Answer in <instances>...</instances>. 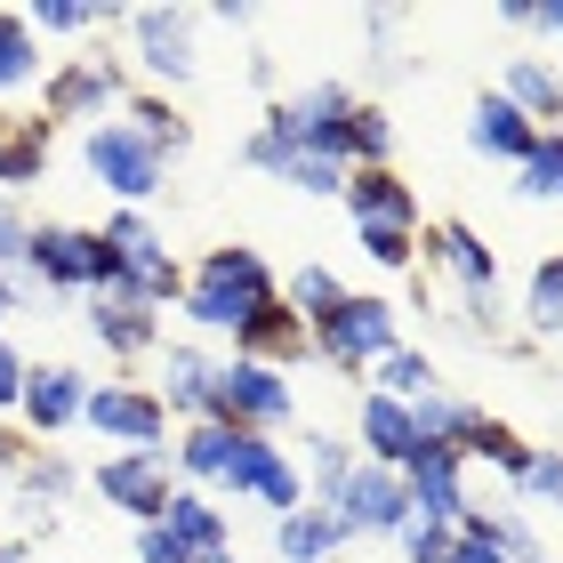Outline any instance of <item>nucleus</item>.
<instances>
[{
	"instance_id": "f257e3e1",
	"label": "nucleus",
	"mask_w": 563,
	"mask_h": 563,
	"mask_svg": "<svg viewBox=\"0 0 563 563\" xmlns=\"http://www.w3.org/2000/svg\"><path fill=\"white\" fill-rule=\"evenodd\" d=\"M177 314L194 322V339H234V354L258 339V330L282 314V274L266 266V250L250 242H218L186 266V298Z\"/></svg>"
},
{
	"instance_id": "f03ea898",
	"label": "nucleus",
	"mask_w": 563,
	"mask_h": 563,
	"mask_svg": "<svg viewBox=\"0 0 563 563\" xmlns=\"http://www.w3.org/2000/svg\"><path fill=\"white\" fill-rule=\"evenodd\" d=\"M266 113L290 130V145L322 153L339 169H395V113L354 81H306L298 97H282Z\"/></svg>"
},
{
	"instance_id": "7ed1b4c3",
	"label": "nucleus",
	"mask_w": 563,
	"mask_h": 563,
	"mask_svg": "<svg viewBox=\"0 0 563 563\" xmlns=\"http://www.w3.org/2000/svg\"><path fill=\"white\" fill-rule=\"evenodd\" d=\"M306 346H314V363H330L339 378L363 387V378L402 346V306L378 298V290H346L322 322H306Z\"/></svg>"
},
{
	"instance_id": "20e7f679",
	"label": "nucleus",
	"mask_w": 563,
	"mask_h": 563,
	"mask_svg": "<svg viewBox=\"0 0 563 563\" xmlns=\"http://www.w3.org/2000/svg\"><path fill=\"white\" fill-rule=\"evenodd\" d=\"M210 419L242 427V434H274V443H282V434L298 427V378L274 371V363H250V354H218Z\"/></svg>"
},
{
	"instance_id": "39448f33",
	"label": "nucleus",
	"mask_w": 563,
	"mask_h": 563,
	"mask_svg": "<svg viewBox=\"0 0 563 563\" xmlns=\"http://www.w3.org/2000/svg\"><path fill=\"white\" fill-rule=\"evenodd\" d=\"M81 169H89V186L113 201V210H145V201H162L169 194V162L153 153L130 121H97V130H81Z\"/></svg>"
},
{
	"instance_id": "423d86ee",
	"label": "nucleus",
	"mask_w": 563,
	"mask_h": 563,
	"mask_svg": "<svg viewBox=\"0 0 563 563\" xmlns=\"http://www.w3.org/2000/svg\"><path fill=\"white\" fill-rule=\"evenodd\" d=\"M97 234L121 250V298L153 306V314H169V306L186 298V258L169 250V234L153 225V210H106Z\"/></svg>"
},
{
	"instance_id": "0eeeda50",
	"label": "nucleus",
	"mask_w": 563,
	"mask_h": 563,
	"mask_svg": "<svg viewBox=\"0 0 563 563\" xmlns=\"http://www.w3.org/2000/svg\"><path fill=\"white\" fill-rule=\"evenodd\" d=\"M130 106V65L106 57V48H81V57H65L57 73H41V121L48 130H97V121H113Z\"/></svg>"
},
{
	"instance_id": "6e6552de",
	"label": "nucleus",
	"mask_w": 563,
	"mask_h": 563,
	"mask_svg": "<svg viewBox=\"0 0 563 563\" xmlns=\"http://www.w3.org/2000/svg\"><path fill=\"white\" fill-rule=\"evenodd\" d=\"M121 33H130V65L162 97L186 89L201 73V16L177 9V0H145V9H130V16H121Z\"/></svg>"
},
{
	"instance_id": "1a4fd4ad",
	"label": "nucleus",
	"mask_w": 563,
	"mask_h": 563,
	"mask_svg": "<svg viewBox=\"0 0 563 563\" xmlns=\"http://www.w3.org/2000/svg\"><path fill=\"white\" fill-rule=\"evenodd\" d=\"M218 492H225V499L266 507V516H290V507H306V475H298L290 443H274V434H234Z\"/></svg>"
},
{
	"instance_id": "9d476101",
	"label": "nucleus",
	"mask_w": 563,
	"mask_h": 563,
	"mask_svg": "<svg viewBox=\"0 0 563 563\" xmlns=\"http://www.w3.org/2000/svg\"><path fill=\"white\" fill-rule=\"evenodd\" d=\"M81 483L113 507V516L162 523V507H169V492H177V467H169V451H106Z\"/></svg>"
},
{
	"instance_id": "9b49d317",
	"label": "nucleus",
	"mask_w": 563,
	"mask_h": 563,
	"mask_svg": "<svg viewBox=\"0 0 563 563\" xmlns=\"http://www.w3.org/2000/svg\"><path fill=\"white\" fill-rule=\"evenodd\" d=\"M81 427L97 434V443H113V451H169V411H162V395H153V387H137V378H106V387H89Z\"/></svg>"
},
{
	"instance_id": "f8f14e48",
	"label": "nucleus",
	"mask_w": 563,
	"mask_h": 563,
	"mask_svg": "<svg viewBox=\"0 0 563 563\" xmlns=\"http://www.w3.org/2000/svg\"><path fill=\"white\" fill-rule=\"evenodd\" d=\"M330 516H339L346 548L354 540H395L402 523H411V492H402L395 467H371V459H354V475L339 483V499H322Z\"/></svg>"
},
{
	"instance_id": "ddd939ff",
	"label": "nucleus",
	"mask_w": 563,
	"mask_h": 563,
	"mask_svg": "<svg viewBox=\"0 0 563 563\" xmlns=\"http://www.w3.org/2000/svg\"><path fill=\"white\" fill-rule=\"evenodd\" d=\"M242 169H258V177H274V186H290L306 201H339L346 194V169L322 162V153H306V145H290V130H282L274 113L242 137Z\"/></svg>"
},
{
	"instance_id": "4468645a",
	"label": "nucleus",
	"mask_w": 563,
	"mask_h": 563,
	"mask_svg": "<svg viewBox=\"0 0 563 563\" xmlns=\"http://www.w3.org/2000/svg\"><path fill=\"white\" fill-rule=\"evenodd\" d=\"M419 250H427V266L451 282V298H507L499 290V250L483 242L467 218H434L419 234Z\"/></svg>"
},
{
	"instance_id": "2eb2a0df",
	"label": "nucleus",
	"mask_w": 563,
	"mask_h": 563,
	"mask_svg": "<svg viewBox=\"0 0 563 563\" xmlns=\"http://www.w3.org/2000/svg\"><path fill=\"white\" fill-rule=\"evenodd\" d=\"M467 451H451V443H419L411 451V467H402V492H411V516L427 523H467L475 516V492H467Z\"/></svg>"
},
{
	"instance_id": "dca6fc26",
	"label": "nucleus",
	"mask_w": 563,
	"mask_h": 563,
	"mask_svg": "<svg viewBox=\"0 0 563 563\" xmlns=\"http://www.w3.org/2000/svg\"><path fill=\"white\" fill-rule=\"evenodd\" d=\"M89 387H97V378L73 371V363H33V371H24V402H16L24 443H57V434H73L81 411H89Z\"/></svg>"
},
{
	"instance_id": "f3484780",
	"label": "nucleus",
	"mask_w": 563,
	"mask_h": 563,
	"mask_svg": "<svg viewBox=\"0 0 563 563\" xmlns=\"http://www.w3.org/2000/svg\"><path fill=\"white\" fill-rule=\"evenodd\" d=\"M24 274H33V290H41V298H89V225L33 218V242H24Z\"/></svg>"
},
{
	"instance_id": "a211bd4d",
	"label": "nucleus",
	"mask_w": 563,
	"mask_h": 563,
	"mask_svg": "<svg viewBox=\"0 0 563 563\" xmlns=\"http://www.w3.org/2000/svg\"><path fill=\"white\" fill-rule=\"evenodd\" d=\"M354 459H371V467H411V451H419V419H411V402H395V395H378V387H354Z\"/></svg>"
},
{
	"instance_id": "6ab92c4d",
	"label": "nucleus",
	"mask_w": 563,
	"mask_h": 563,
	"mask_svg": "<svg viewBox=\"0 0 563 563\" xmlns=\"http://www.w3.org/2000/svg\"><path fill=\"white\" fill-rule=\"evenodd\" d=\"M210 378H218V354L201 339H162V354H153V395H162V411L177 427L210 419Z\"/></svg>"
},
{
	"instance_id": "aec40b11",
	"label": "nucleus",
	"mask_w": 563,
	"mask_h": 563,
	"mask_svg": "<svg viewBox=\"0 0 563 563\" xmlns=\"http://www.w3.org/2000/svg\"><path fill=\"white\" fill-rule=\"evenodd\" d=\"M81 322H89V339L113 354V363H145V354H162V314L137 298H81Z\"/></svg>"
},
{
	"instance_id": "412c9836",
	"label": "nucleus",
	"mask_w": 563,
	"mask_h": 563,
	"mask_svg": "<svg viewBox=\"0 0 563 563\" xmlns=\"http://www.w3.org/2000/svg\"><path fill=\"white\" fill-rule=\"evenodd\" d=\"M531 145H540V130L507 106L499 89H483L475 106H467V153L475 162H499V169H523L531 162Z\"/></svg>"
},
{
	"instance_id": "4be33fe9",
	"label": "nucleus",
	"mask_w": 563,
	"mask_h": 563,
	"mask_svg": "<svg viewBox=\"0 0 563 563\" xmlns=\"http://www.w3.org/2000/svg\"><path fill=\"white\" fill-rule=\"evenodd\" d=\"M162 531H169V540L186 548L194 563H201V555H225V548H234V507H218V492L177 483L169 507H162Z\"/></svg>"
},
{
	"instance_id": "5701e85b",
	"label": "nucleus",
	"mask_w": 563,
	"mask_h": 563,
	"mask_svg": "<svg viewBox=\"0 0 563 563\" xmlns=\"http://www.w3.org/2000/svg\"><path fill=\"white\" fill-rule=\"evenodd\" d=\"M48 153H57V130L41 113H0V194L24 201V186L48 177Z\"/></svg>"
},
{
	"instance_id": "b1692460",
	"label": "nucleus",
	"mask_w": 563,
	"mask_h": 563,
	"mask_svg": "<svg viewBox=\"0 0 563 563\" xmlns=\"http://www.w3.org/2000/svg\"><path fill=\"white\" fill-rule=\"evenodd\" d=\"M346 218L354 225H419V194L402 169H346Z\"/></svg>"
},
{
	"instance_id": "393cba45",
	"label": "nucleus",
	"mask_w": 563,
	"mask_h": 563,
	"mask_svg": "<svg viewBox=\"0 0 563 563\" xmlns=\"http://www.w3.org/2000/svg\"><path fill=\"white\" fill-rule=\"evenodd\" d=\"M499 97L531 121V130H563V65H548V57H507Z\"/></svg>"
},
{
	"instance_id": "a878e982",
	"label": "nucleus",
	"mask_w": 563,
	"mask_h": 563,
	"mask_svg": "<svg viewBox=\"0 0 563 563\" xmlns=\"http://www.w3.org/2000/svg\"><path fill=\"white\" fill-rule=\"evenodd\" d=\"M339 555H346V531H339V516H330L322 499L274 516V563H339Z\"/></svg>"
},
{
	"instance_id": "bb28decb",
	"label": "nucleus",
	"mask_w": 563,
	"mask_h": 563,
	"mask_svg": "<svg viewBox=\"0 0 563 563\" xmlns=\"http://www.w3.org/2000/svg\"><path fill=\"white\" fill-rule=\"evenodd\" d=\"M234 434H242V427H218V419L177 427V434H169V467H177V483H194V492H218V475H225V451H234Z\"/></svg>"
},
{
	"instance_id": "cd10ccee",
	"label": "nucleus",
	"mask_w": 563,
	"mask_h": 563,
	"mask_svg": "<svg viewBox=\"0 0 563 563\" xmlns=\"http://www.w3.org/2000/svg\"><path fill=\"white\" fill-rule=\"evenodd\" d=\"M24 507H41V516H57V507H73V492H81V467L57 451V443H33L24 451V467L9 475Z\"/></svg>"
},
{
	"instance_id": "c85d7f7f",
	"label": "nucleus",
	"mask_w": 563,
	"mask_h": 563,
	"mask_svg": "<svg viewBox=\"0 0 563 563\" xmlns=\"http://www.w3.org/2000/svg\"><path fill=\"white\" fill-rule=\"evenodd\" d=\"M121 121H130V130H137V137H145L153 153H162L169 169H177V162H186V153H194V121L177 113V106H169L162 89H130V106H121Z\"/></svg>"
},
{
	"instance_id": "c756f323",
	"label": "nucleus",
	"mask_w": 563,
	"mask_h": 563,
	"mask_svg": "<svg viewBox=\"0 0 563 563\" xmlns=\"http://www.w3.org/2000/svg\"><path fill=\"white\" fill-rule=\"evenodd\" d=\"M411 419H419V443H451V451H467V434L492 419V411H483L467 387H451V378H443L434 395H419V402H411Z\"/></svg>"
},
{
	"instance_id": "7c9ffc66",
	"label": "nucleus",
	"mask_w": 563,
	"mask_h": 563,
	"mask_svg": "<svg viewBox=\"0 0 563 563\" xmlns=\"http://www.w3.org/2000/svg\"><path fill=\"white\" fill-rule=\"evenodd\" d=\"M298 475H306V499H339V483L354 475V443L339 427H298Z\"/></svg>"
},
{
	"instance_id": "2f4dec72",
	"label": "nucleus",
	"mask_w": 563,
	"mask_h": 563,
	"mask_svg": "<svg viewBox=\"0 0 563 563\" xmlns=\"http://www.w3.org/2000/svg\"><path fill=\"white\" fill-rule=\"evenodd\" d=\"M516 322H523V346L563 339V250H548V258L523 274V306H516Z\"/></svg>"
},
{
	"instance_id": "473e14b6",
	"label": "nucleus",
	"mask_w": 563,
	"mask_h": 563,
	"mask_svg": "<svg viewBox=\"0 0 563 563\" xmlns=\"http://www.w3.org/2000/svg\"><path fill=\"white\" fill-rule=\"evenodd\" d=\"M41 89V33L24 24V9H0V97Z\"/></svg>"
},
{
	"instance_id": "72a5a7b5",
	"label": "nucleus",
	"mask_w": 563,
	"mask_h": 563,
	"mask_svg": "<svg viewBox=\"0 0 563 563\" xmlns=\"http://www.w3.org/2000/svg\"><path fill=\"white\" fill-rule=\"evenodd\" d=\"M121 16L130 9H106V0H33V9H24L33 33H57V41H89V33H106Z\"/></svg>"
},
{
	"instance_id": "f704fd0d",
	"label": "nucleus",
	"mask_w": 563,
	"mask_h": 563,
	"mask_svg": "<svg viewBox=\"0 0 563 563\" xmlns=\"http://www.w3.org/2000/svg\"><path fill=\"white\" fill-rule=\"evenodd\" d=\"M363 387L395 395V402H419V395H434V387H443V371H434V354H427V346H411V339H402V346L387 354V363H378V371L363 378Z\"/></svg>"
},
{
	"instance_id": "c9c22d12",
	"label": "nucleus",
	"mask_w": 563,
	"mask_h": 563,
	"mask_svg": "<svg viewBox=\"0 0 563 563\" xmlns=\"http://www.w3.org/2000/svg\"><path fill=\"white\" fill-rule=\"evenodd\" d=\"M339 298H346V282L330 274L322 258H298L290 274H282V306H290L298 322H322V314H330V306H339Z\"/></svg>"
},
{
	"instance_id": "e433bc0d",
	"label": "nucleus",
	"mask_w": 563,
	"mask_h": 563,
	"mask_svg": "<svg viewBox=\"0 0 563 563\" xmlns=\"http://www.w3.org/2000/svg\"><path fill=\"white\" fill-rule=\"evenodd\" d=\"M523 507H563V443H531L523 451V475L507 483Z\"/></svg>"
},
{
	"instance_id": "4c0bfd02",
	"label": "nucleus",
	"mask_w": 563,
	"mask_h": 563,
	"mask_svg": "<svg viewBox=\"0 0 563 563\" xmlns=\"http://www.w3.org/2000/svg\"><path fill=\"white\" fill-rule=\"evenodd\" d=\"M354 242L378 274H419V225H354Z\"/></svg>"
},
{
	"instance_id": "58836bf2",
	"label": "nucleus",
	"mask_w": 563,
	"mask_h": 563,
	"mask_svg": "<svg viewBox=\"0 0 563 563\" xmlns=\"http://www.w3.org/2000/svg\"><path fill=\"white\" fill-rule=\"evenodd\" d=\"M523 451H531V443H523V434L507 427V419H483V427L467 434V467H499L507 483L523 475Z\"/></svg>"
},
{
	"instance_id": "ea45409f",
	"label": "nucleus",
	"mask_w": 563,
	"mask_h": 563,
	"mask_svg": "<svg viewBox=\"0 0 563 563\" xmlns=\"http://www.w3.org/2000/svg\"><path fill=\"white\" fill-rule=\"evenodd\" d=\"M516 194L523 201H563V130H540L531 162L516 169Z\"/></svg>"
},
{
	"instance_id": "a19ab883",
	"label": "nucleus",
	"mask_w": 563,
	"mask_h": 563,
	"mask_svg": "<svg viewBox=\"0 0 563 563\" xmlns=\"http://www.w3.org/2000/svg\"><path fill=\"white\" fill-rule=\"evenodd\" d=\"M507 33H540V41H563V0H499L492 9Z\"/></svg>"
},
{
	"instance_id": "79ce46f5",
	"label": "nucleus",
	"mask_w": 563,
	"mask_h": 563,
	"mask_svg": "<svg viewBox=\"0 0 563 563\" xmlns=\"http://www.w3.org/2000/svg\"><path fill=\"white\" fill-rule=\"evenodd\" d=\"M451 540H459V531H451V523H427V516H411V523L395 531L402 563H451Z\"/></svg>"
},
{
	"instance_id": "37998d69",
	"label": "nucleus",
	"mask_w": 563,
	"mask_h": 563,
	"mask_svg": "<svg viewBox=\"0 0 563 563\" xmlns=\"http://www.w3.org/2000/svg\"><path fill=\"white\" fill-rule=\"evenodd\" d=\"M24 242H33V210H24L16 194H0V274L24 266Z\"/></svg>"
},
{
	"instance_id": "c03bdc74",
	"label": "nucleus",
	"mask_w": 563,
	"mask_h": 563,
	"mask_svg": "<svg viewBox=\"0 0 563 563\" xmlns=\"http://www.w3.org/2000/svg\"><path fill=\"white\" fill-rule=\"evenodd\" d=\"M363 41H371V65L378 73H402V16L395 9H371L363 16Z\"/></svg>"
},
{
	"instance_id": "a18cd8bd",
	"label": "nucleus",
	"mask_w": 563,
	"mask_h": 563,
	"mask_svg": "<svg viewBox=\"0 0 563 563\" xmlns=\"http://www.w3.org/2000/svg\"><path fill=\"white\" fill-rule=\"evenodd\" d=\"M451 563H516V555H507V548L492 540V516L475 507V516L459 523V540H451Z\"/></svg>"
},
{
	"instance_id": "49530a36",
	"label": "nucleus",
	"mask_w": 563,
	"mask_h": 563,
	"mask_svg": "<svg viewBox=\"0 0 563 563\" xmlns=\"http://www.w3.org/2000/svg\"><path fill=\"white\" fill-rule=\"evenodd\" d=\"M24 371H33V363H24V354L0 339V419H16V402H24Z\"/></svg>"
},
{
	"instance_id": "de8ad7c7",
	"label": "nucleus",
	"mask_w": 563,
	"mask_h": 563,
	"mask_svg": "<svg viewBox=\"0 0 563 563\" xmlns=\"http://www.w3.org/2000/svg\"><path fill=\"white\" fill-rule=\"evenodd\" d=\"M24 306H41V290H33V274H0V339H9V314H24Z\"/></svg>"
},
{
	"instance_id": "09e8293b",
	"label": "nucleus",
	"mask_w": 563,
	"mask_h": 563,
	"mask_svg": "<svg viewBox=\"0 0 563 563\" xmlns=\"http://www.w3.org/2000/svg\"><path fill=\"white\" fill-rule=\"evenodd\" d=\"M137 563H194V555L177 548V540H169L162 523H137Z\"/></svg>"
},
{
	"instance_id": "8fccbe9b",
	"label": "nucleus",
	"mask_w": 563,
	"mask_h": 563,
	"mask_svg": "<svg viewBox=\"0 0 563 563\" xmlns=\"http://www.w3.org/2000/svg\"><path fill=\"white\" fill-rule=\"evenodd\" d=\"M201 24H218V33H250V24H258V9H250V0H210V9H194Z\"/></svg>"
},
{
	"instance_id": "3c124183",
	"label": "nucleus",
	"mask_w": 563,
	"mask_h": 563,
	"mask_svg": "<svg viewBox=\"0 0 563 563\" xmlns=\"http://www.w3.org/2000/svg\"><path fill=\"white\" fill-rule=\"evenodd\" d=\"M24 555V540H0V563H16Z\"/></svg>"
},
{
	"instance_id": "603ef678",
	"label": "nucleus",
	"mask_w": 563,
	"mask_h": 563,
	"mask_svg": "<svg viewBox=\"0 0 563 563\" xmlns=\"http://www.w3.org/2000/svg\"><path fill=\"white\" fill-rule=\"evenodd\" d=\"M201 563H242V548H225V555H201Z\"/></svg>"
},
{
	"instance_id": "864d4df0",
	"label": "nucleus",
	"mask_w": 563,
	"mask_h": 563,
	"mask_svg": "<svg viewBox=\"0 0 563 563\" xmlns=\"http://www.w3.org/2000/svg\"><path fill=\"white\" fill-rule=\"evenodd\" d=\"M531 563H563V555H555V548H540V555H531Z\"/></svg>"
},
{
	"instance_id": "5fc2aeb1",
	"label": "nucleus",
	"mask_w": 563,
	"mask_h": 563,
	"mask_svg": "<svg viewBox=\"0 0 563 563\" xmlns=\"http://www.w3.org/2000/svg\"><path fill=\"white\" fill-rule=\"evenodd\" d=\"M16 563H24V555H16Z\"/></svg>"
}]
</instances>
